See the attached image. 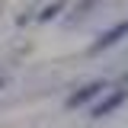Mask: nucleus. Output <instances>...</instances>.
<instances>
[{
  "label": "nucleus",
  "mask_w": 128,
  "mask_h": 128,
  "mask_svg": "<svg viewBox=\"0 0 128 128\" xmlns=\"http://www.w3.org/2000/svg\"><path fill=\"white\" fill-rule=\"evenodd\" d=\"M106 86H102V80H93V83H86V86H80L77 93H70L67 99H64V106L67 109H77V106H83V102H90L96 93H102Z\"/></svg>",
  "instance_id": "obj_2"
},
{
  "label": "nucleus",
  "mask_w": 128,
  "mask_h": 128,
  "mask_svg": "<svg viewBox=\"0 0 128 128\" xmlns=\"http://www.w3.org/2000/svg\"><path fill=\"white\" fill-rule=\"evenodd\" d=\"M125 99H128V90H112V93L106 96L102 102H96V106H93V115H96V118H102V115L115 112L122 102H125Z\"/></svg>",
  "instance_id": "obj_3"
},
{
  "label": "nucleus",
  "mask_w": 128,
  "mask_h": 128,
  "mask_svg": "<svg viewBox=\"0 0 128 128\" xmlns=\"http://www.w3.org/2000/svg\"><path fill=\"white\" fill-rule=\"evenodd\" d=\"M125 35H128V19H125V22H118V26H112L109 32H102L93 45H90V54H99L102 48H112L118 38H125Z\"/></svg>",
  "instance_id": "obj_1"
},
{
  "label": "nucleus",
  "mask_w": 128,
  "mask_h": 128,
  "mask_svg": "<svg viewBox=\"0 0 128 128\" xmlns=\"http://www.w3.org/2000/svg\"><path fill=\"white\" fill-rule=\"evenodd\" d=\"M0 86H3V74H0Z\"/></svg>",
  "instance_id": "obj_4"
}]
</instances>
